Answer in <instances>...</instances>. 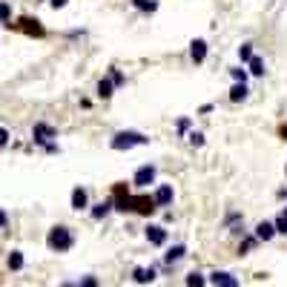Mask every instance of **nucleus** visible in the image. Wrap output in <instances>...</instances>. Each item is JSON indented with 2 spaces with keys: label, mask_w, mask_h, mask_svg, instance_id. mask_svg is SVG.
I'll list each match as a JSON object with an SVG mask.
<instances>
[{
  "label": "nucleus",
  "mask_w": 287,
  "mask_h": 287,
  "mask_svg": "<svg viewBox=\"0 0 287 287\" xmlns=\"http://www.w3.org/2000/svg\"><path fill=\"white\" fill-rule=\"evenodd\" d=\"M46 244H49V250H52V253H66V250H72L75 235H72L69 227L58 224V227H52V230H49V235H46Z\"/></svg>",
  "instance_id": "nucleus-1"
},
{
  "label": "nucleus",
  "mask_w": 287,
  "mask_h": 287,
  "mask_svg": "<svg viewBox=\"0 0 287 287\" xmlns=\"http://www.w3.org/2000/svg\"><path fill=\"white\" fill-rule=\"evenodd\" d=\"M150 138L141 132H135V129H121V132L112 135V141H109V147L112 150H132V147H141V144H147Z\"/></svg>",
  "instance_id": "nucleus-2"
},
{
  "label": "nucleus",
  "mask_w": 287,
  "mask_h": 287,
  "mask_svg": "<svg viewBox=\"0 0 287 287\" xmlns=\"http://www.w3.org/2000/svg\"><path fill=\"white\" fill-rule=\"evenodd\" d=\"M49 138H58L55 126L43 124V121H37V124L32 126V141H35V144H40V147H46V144H52Z\"/></svg>",
  "instance_id": "nucleus-3"
},
{
  "label": "nucleus",
  "mask_w": 287,
  "mask_h": 287,
  "mask_svg": "<svg viewBox=\"0 0 287 287\" xmlns=\"http://www.w3.org/2000/svg\"><path fill=\"white\" fill-rule=\"evenodd\" d=\"M155 210H158V204H155L153 196H132V213H138V215H153Z\"/></svg>",
  "instance_id": "nucleus-4"
},
{
  "label": "nucleus",
  "mask_w": 287,
  "mask_h": 287,
  "mask_svg": "<svg viewBox=\"0 0 287 287\" xmlns=\"http://www.w3.org/2000/svg\"><path fill=\"white\" fill-rule=\"evenodd\" d=\"M15 29L26 32L29 37H43V35H46V29L40 26V20H32V18H20L18 23H15Z\"/></svg>",
  "instance_id": "nucleus-5"
},
{
  "label": "nucleus",
  "mask_w": 287,
  "mask_h": 287,
  "mask_svg": "<svg viewBox=\"0 0 287 287\" xmlns=\"http://www.w3.org/2000/svg\"><path fill=\"white\" fill-rule=\"evenodd\" d=\"M153 181H155V167H153V164H144L141 170L135 172L132 184H135V187H138V189H144V187H150Z\"/></svg>",
  "instance_id": "nucleus-6"
},
{
  "label": "nucleus",
  "mask_w": 287,
  "mask_h": 287,
  "mask_svg": "<svg viewBox=\"0 0 287 287\" xmlns=\"http://www.w3.org/2000/svg\"><path fill=\"white\" fill-rule=\"evenodd\" d=\"M213 287H238V278L233 276V273H224V270H215V273H210V278H207Z\"/></svg>",
  "instance_id": "nucleus-7"
},
{
  "label": "nucleus",
  "mask_w": 287,
  "mask_h": 287,
  "mask_svg": "<svg viewBox=\"0 0 287 287\" xmlns=\"http://www.w3.org/2000/svg\"><path fill=\"white\" fill-rule=\"evenodd\" d=\"M147 242L155 244V247L167 244V230H164L161 224H150V227H147Z\"/></svg>",
  "instance_id": "nucleus-8"
},
{
  "label": "nucleus",
  "mask_w": 287,
  "mask_h": 287,
  "mask_svg": "<svg viewBox=\"0 0 287 287\" xmlns=\"http://www.w3.org/2000/svg\"><path fill=\"white\" fill-rule=\"evenodd\" d=\"M86 207H89V196H86V189L75 187V189H72V210H78V213H81V210H86Z\"/></svg>",
  "instance_id": "nucleus-9"
},
{
  "label": "nucleus",
  "mask_w": 287,
  "mask_h": 287,
  "mask_svg": "<svg viewBox=\"0 0 287 287\" xmlns=\"http://www.w3.org/2000/svg\"><path fill=\"white\" fill-rule=\"evenodd\" d=\"M172 196H175V193H172V187H170V184H161V187H158V189H155V204H158V207H170L172 204Z\"/></svg>",
  "instance_id": "nucleus-10"
},
{
  "label": "nucleus",
  "mask_w": 287,
  "mask_h": 287,
  "mask_svg": "<svg viewBox=\"0 0 287 287\" xmlns=\"http://www.w3.org/2000/svg\"><path fill=\"white\" fill-rule=\"evenodd\" d=\"M189 58H193L196 63H204V58H207V40H201V37L193 40V43H189Z\"/></svg>",
  "instance_id": "nucleus-11"
},
{
  "label": "nucleus",
  "mask_w": 287,
  "mask_h": 287,
  "mask_svg": "<svg viewBox=\"0 0 287 287\" xmlns=\"http://www.w3.org/2000/svg\"><path fill=\"white\" fill-rule=\"evenodd\" d=\"M112 210H115V204H112V198H107V201H101V204L92 207L89 213H92V218H95V221H101V218H107Z\"/></svg>",
  "instance_id": "nucleus-12"
},
{
  "label": "nucleus",
  "mask_w": 287,
  "mask_h": 287,
  "mask_svg": "<svg viewBox=\"0 0 287 287\" xmlns=\"http://www.w3.org/2000/svg\"><path fill=\"white\" fill-rule=\"evenodd\" d=\"M273 235H276V224H273V221H261V224L256 227V238H259V242H270Z\"/></svg>",
  "instance_id": "nucleus-13"
},
{
  "label": "nucleus",
  "mask_w": 287,
  "mask_h": 287,
  "mask_svg": "<svg viewBox=\"0 0 287 287\" xmlns=\"http://www.w3.org/2000/svg\"><path fill=\"white\" fill-rule=\"evenodd\" d=\"M184 256H187V247H184V244H175V247H170V250L164 253V261H167V264H175V261H181Z\"/></svg>",
  "instance_id": "nucleus-14"
},
{
  "label": "nucleus",
  "mask_w": 287,
  "mask_h": 287,
  "mask_svg": "<svg viewBox=\"0 0 287 287\" xmlns=\"http://www.w3.org/2000/svg\"><path fill=\"white\" fill-rule=\"evenodd\" d=\"M132 278L138 281V284H147V281H155V270H153V267H135Z\"/></svg>",
  "instance_id": "nucleus-15"
},
{
  "label": "nucleus",
  "mask_w": 287,
  "mask_h": 287,
  "mask_svg": "<svg viewBox=\"0 0 287 287\" xmlns=\"http://www.w3.org/2000/svg\"><path fill=\"white\" fill-rule=\"evenodd\" d=\"M112 92H115V83H112V78H101L98 83V98H112Z\"/></svg>",
  "instance_id": "nucleus-16"
},
{
  "label": "nucleus",
  "mask_w": 287,
  "mask_h": 287,
  "mask_svg": "<svg viewBox=\"0 0 287 287\" xmlns=\"http://www.w3.org/2000/svg\"><path fill=\"white\" fill-rule=\"evenodd\" d=\"M244 98H247V83H238V81H235V86L230 89V101H233V104H238V101H244Z\"/></svg>",
  "instance_id": "nucleus-17"
},
{
  "label": "nucleus",
  "mask_w": 287,
  "mask_h": 287,
  "mask_svg": "<svg viewBox=\"0 0 287 287\" xmlns=\"http://www.w3.org/2000/svg\"><path fill=\"white\" fill-rule=\"evenodd\" d=\"M6 267H9V270H20V267H23V253H20V250H12L9 259H6Z\"/></svg>",
  "instance_id": "nucleus-18"
},
{
  "label": "nucleus",
  "mask_w": 287,
  "mask_h": 287,
  "mask_svg": "<svg viewBox=\"0 0 287 287\" xmlns=\"http://www.w3.org/2000/svg\"><path fill=\"white\" fill-rule=\"evenodd\" d=\"M273 224H276V233L287 235V207H284V210H281V213L276 215V221H273Z\"/></svg>",
  "instance_id": "nucleus-19"
},
{
  "label": "nucleus",
  "mask_w": 287,
  "mask_h": 287,
  "mask_svg": "<svg viewBox=\"0 0 287 287\" xmlns=\"http://www.w3.org/2000/svg\"><path fill=\"white\" fill-rule=\"evenodd\" d=\"M132 6L138 12H155V9H158V3H155V0H132Z\"/></svg>",
  "instance_id": "nucleus-20"
},
{
  "label": "nucleus",
  "mask_w": 287,
  "mask_h": 287,
  "mask_svg": "<svg viewBox=\"0 0 287 287\" xmlns=\"http://www.w3.org/2000/svg\"><path fill=\"white\" fill-rule=\"evenodd\" d=\"M9 20H12V6L6 3V0H0V23L9 26Z\"/></svg>",
  "instance_id": "nucleus-21"
},
{
  "label": "nucleus",
  "mask_w": 287,
  "mask_h": 287,
  "mask_svg": "<svg viewBox=\"0 0 287 287\" xmlns=\"http://www.w3.org/2000/svg\"><path fill=\"white\" fill-rule=\"evenodd\" d=\"M204 284H207V278L201 273H189L187 276V287H204Z\"/></svg>",
  "instance_id": "nucleus-22"
},
{
  "label": "nucleus",
  "mask_w": 287,
  "mask_h": 287,
  "mask_svg": "<svg viewBox=\"0 0 287 287\" xmlns=\"http://www.w3.org/2000/svg\"><path fill=\"white\" fill-rule=\"evenodd\" d=\"M238 58H242V63H250V58H253V43H242V46H238Z\"/></svg>",
  "instance_id": "nucleus-23"
},
{
  "label": "nucleus",
  "mask_w": 287,
  "mask_h": 287,
  "mask_svg": "<svg viewBox=\"0 0 287 287\" xmlns=\"http://www.w3.org/2000/svg\"><path fill=\"white\" fill-rule=\"evenodd\" d=\"M250 72H253V75H264V61L256 58V55L250 58Z\"/></svg>",
  "instance_id": "nucleus-24"
},
{
  "label": "nucleus",
  "mask_w": 287,
  "mask_h": 287,
  "mask_svg": "<svg viewBox=\"0 0 287 287\" xmlns=\"http://www.w3.org/2000/svg\"><path fill=\"white\" fill-rule=\"evenodd\" d=\"M230 75H233V81H238V83H247V69H242V66H235V69H230Z\"/></svg>",
  "instance_id": "nucleus-25"
},
{
  "label": "nucleus",
  "mask_w": 287,
  "mask_h": 287,
  "mask_svg": "<svg viewBox=\"0 0 287 287\" xmlns=\"http://www.w3.org/2000/svg\"><path fill=\"white\" fill-rule=\"evenodd\" d=\"M256 242H259L256 235H250V238H244V242H242V247H238V253H242V256H244V253H250V250H253V244H256Z\"/></svg>",
  "instance_id": "nucleus-26"
},
{
  "label": "nucleus",
  "mask_w": 287,
  "mask_h": 287,
  "mask_svg": "<svg viewBox=\"0 0 287 287\" xmlns=\"http://www.w3.org/2000/svg\"><path fill=\"white\" fill-rule=\"evenodd\" d=\"M109 78H112V83H115V86H124V83H126V78L118 69H109Z\"/></svg>",
  "instance_id": "nucleus-27"
},
{
  "label": "nucleus",
  "mask_w": 287,
  "mask_h": 287,
  "mask_svg": "<svg viewBox=\"0 0 287 287\" xmlns=\"http://www.w3.org/2000/svg\"><path fill=\"white\" fill-rule=\"evenodd\" d=\"M189 144H193V147H201V144H204V135L201 132H189Z\"/></svg>",
  "instance_id": "nucleus-28"
},
{
  "label": "nucleus",
  "mask_w": 287,
  "mask_h": 287,
  "mask_svg": "<svg viewBox=\"0 0 287 287\" xmlns=\"http://www.w3.org/2000/svg\"><path fill=\"white\" fill-rule=\"evenodd\" d=\"M9 224V215H6V210H0V230Z\"/></svg>",
  "instance_id": "nucleus-29"
},
{
  "label": "nucleus",
  "mask_w": 287,
  "mask_h": 287,
  "mask_svg": "<svg viewBox=\"0 0 287 287\" xmlns=\"http://www.w3.org/2000/svg\"><path fill=\"white\" fill-rule=\"evenodd\" d=\"M178 129H181V132H187V129H189V118H181V121H178Z\"/></svg>",
  "instance_id": "nucleus-30"
},
{
  "label": "nucleus",
  "mask_w": 287,
  "mask_h": 287,
  "mask_svg": "<svg viewBox=\"0 0 287 287\" xmlns=\"http://www.w3.org/2000/svg\"><path fill=\"white\" fill-rule=\"evenodd\" d=\"M3 144H9V132H6V129L0 126V147H3Z\"/></svg>",
  "instance_id": "nucleus-31"
},
{
  "label": "nucleus",
  "mask_w": 287,
  "mask_h": 287,
  "mask_svg": "<svg viewBox=\"0 0 287 287\" xmlns=\"http://www.w3.org/2000/svg\"><path fill=\"white\" fill-rule=\"evenodd\" d=\"M49 3H52V9H63L66 6V0H49Z\"/></svg>",
  "instance_id": "nucleus-32"
},
{
  "label": "nucleus",
  "mask_w": 287,
  "mask_h": 287,
  "mask_svg": "<svg viewBox=\"0 0 287 287\" xmlns=\"http://www.w3.org/2000/svg\"><path fill=\"white\" fill-rule=\"evenodd\" d=\"M278 135H281V138H284V141H287V124L281 126V129H278Z\"/></svg>",
  "instance_id": "nucleus-33"
}]
</instances>
